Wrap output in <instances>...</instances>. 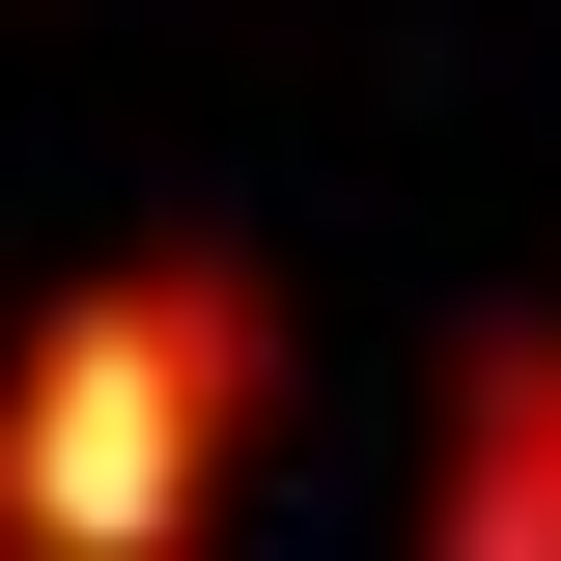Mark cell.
<instances>
[{"mask_svg": "<svg viewBox=\"0 0 561 561\" xmlns=\"http://www.w3.org/2000/svg\"><path fill=\"white\" fill-rule=\"evenodd\" d=\"M253 421H280V280L225 225L84 253L0 337V561H169V534H225Z\"/></svg>", "mask_w": 561, "mask_h": 561, "instance_id": "1", "label": "cell"}, {"mask_svg": "<svg viewBox=\"0 0 561 561\" xmlns=\"http://www.w3.org/2000/svg\"><path fill=\"white\" fill-rule=\"evenodd\" d=\"M421 561H561V309H478L421 393Z\"/></svg>", "mask_w": 561, "mask_h": 561, "instance_id": "2", "label": "cell"}]
</instances>
